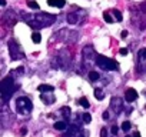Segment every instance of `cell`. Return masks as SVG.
<instances>
[{"label":"cell","mask_w":146,"mask_h":137,"mask_svg":"<svg viewBox=\"0 0 146 137\" xmlns=\"http://www.w3.org/2000/svg\"><path fill=\"white\" fill-rule=\"evenodd\" d=\"M23 19L27 22V24L36 30L43 29V27H49L54 23L56 17L53 14H47V13H37V14H23Z\"/></svg>","instance_id":"1"},{"label":"cell","mask_w":146,"mask_h":137,"mask_svg":"<svg viewBox=\"0 0 146 137\" xmlns=\"http://www.w3.org/2000/svg\"><path fill=\"white\" fill-rule=\"evenodd\" d=\"M17 84H15V79L12 77V74L9 76V77H6V79H3L2 80V84H0V93H2V100L3 101H7L10 97H12V94L17 90Z\"/></svg>","instance_id":"2"},{"label":"cell","mask_w":146,"mask_h":137,"mask_svg":"<svg viewBox=\"0 0 146 137\" xmlns=\"http://www.w3.org/2000/svg\"><path fill=\"white\" fill-rule=\"evenodd\" d=\"M96 64H98L100 68H103V70H108V72H110V70H119V64H117L115 60H112V59H109V57H105V56H98Z\"/></svg>","instance_id":"3"},{"label":"cell","mask_w":146,"mask_h":137,"mask_svg":"<svg viewBox=\"0 0 146 137\" xmlns=\"http://www.w3.org/2000/svg\"><path fill=\"white\" fill-rule=\"evenodd\" d=\"M32 109H33V103L27 97L22 96V97H19L16 100V110H17V113H20V114H29L32 111Z\"/></svg>","instance_id":"4"},{"label":"cell","mask_w":146,"mask_h":137,"mask_svg":"<svg viewBox=\"0 0 146 137\" xmlns=\"http://www.w3.org/2000/svg\"><path fill=\"white\" fill-rule=\"evenodd\" d=\"M62 137H88V131L83 130L79 124H72L67 128V133H64Z\"/></svg>","instance_id":"5"},{"label":"cell","mask_w":146,"mask_h":137,"mask_svg":"<svg viewBox=\"0 0 146 137\" xmlns=\"http://www.w3.org/2000/svg\"><path fill=\"white\" fill-rule=\"evenodd\" d=\"M9 51H10V57H12L13 60L25 59V53H23V50L20 49L19 43L15 41V40H10V41H9Z\"/></svg>","instance_id":"6"},{"label":"cell","mask_w":146,"mask_h":137,"mask_svg":"<svg viewBox=\"0 0 146 137\" xmlns=\"http://www.w3.org/2000/svg\"><path fill=\"white\" fill-rule=\"evenodd\" d=\"M110 109L115 111V114H119L123 110V101L120 97H113L110 100Z\"/></svg>","instance_id":"7"},{"label":"cell","mask_w":146,"mask_h":137,"mask_svg":"<svg viewBox=\"0 0 146 137\" xmlns=\"http://www.w3.org/2000/svg\"><path fill=\"white\" fill-rule=\"evenodd\" d=\"M66 19H67V23H69V24H79V23L83 22V19H80V13H79V12H72V13H69Z\"/></svg>","instance_id":"8"},{"label":"cell","mask_w":146,"mask_h":137,"mask_svg":"<svg viewBox=\"0 0 146 137\" xmlns=\"http://www.w3.org/2000/svg\"><path fill=\"white\" fill-rule=\"evenodd\" d=\"M83 57L86 60H92V59H98V54H96V50L92 47V46H86L83 47Z\"/></svg>","instance_id":"9"},{"label":"cell","mask_w":146,"mask_h":137,"mask_svg":"<svg viewBox=\"0 0 146 137\" xmlns=\"http://www.w3.org/2000/svg\"><path fill=\"white\" fill-rule=\"evenodd\" d=\"M125 99H126V101H129V103L135 101V100L137 99V92H136L135 89H127V90L125 92Z\"/></svg>","instance_id":"10"},{"label":"cell","mask_w":146,"mask_h":137,"mask_svg":"<svg viewBox=\"0 0 146 137\" xmlns=\"http://www.w3.org/2000/svg\"><path fill=\"white\" fill-rule=\"evenodd\" d=\"M40 99L44 101V104H53V103H54V96H53V93H42Z\"/></svg>","instance_id":"11"},{"label":"cell","mask_w":146,"mask_h":137,"mask_svg":"<svg viewBox=\"0 0 146 137\" xmlns=\"http://www.w3.org/2000/svg\"><path fill=\"white\" fill-rule=\"evenodd\" d=\"M37 90H39V92H42V93H53L54 87H53V86H50V84H40V86L37 87Z\"/></svg>","instance_id":"12"},{"label":"cell","mask_w":146,"mask_h":137,"mask_svg":"<svg viewBox=\"0 0 146 137\" xmlns=\"http://www.w3.org/2000/svg\"><path fill=\"white\" fill-rule=\"evenodd\" d=\"M53 127H54L56 130H60V131H63V130H66V128H67V124H66V121H56Z\"/></svg>","instance_id":"13"},{"label":"cell","mask_w":146,"mask_h":137,"mask_svg":"<svg viewBox=\"0 0 146 137\" xmlns=\"http://www.w3.org/2000/svg\"><path fill=\"white\" fill-rule=\"evenodd\" d=\"M95 97L98 99V100H103L105 99V93H103V90L102 89H95Z\"/></svg>","instance_id":"14"},{"label":"cell","mask_w":146,"mask_h":137,"mask_svg":"<svg viewBox=\"0 0 146 137\" xmlns=\"http://www.w3.org/2000/svg\"><path fill=\"white\" fill-rule=\"evenodd\" d=\"M89 79H90V82H98L100 79V76H99L98 72H90L89 73Z\"/></svg>","instance_id":"15"},{"label":"cell","mask_w":146,"mask_h":137,"mask_svg":"<svg viewBox=\"0 0 146 137\" xmlns=\"http://www.w3.org/2000/svg\"><path fill=\"white\" fill-rule=\"evenodd\" d=\"M79 104H80L82 107H85V109H89V107H90V103L88 101L86 97H82V99L79 100Z\"/></svg>","instance_id":"16"},{"label":"cell","mask_w":146,"mask_h":137,"mask_svg":"<svg viewBox=\"0 0 146 137\" xmlns=\"http://www.w3.org/2000/svg\"><path fill=\"white\" fill-rule=\"evenodd\" d=\"M32 40H33L35 43H40V40H42V36H40V33H39V32H35V33L32 34Z\"/></svg>","instance_id":"17"},{"label":"cell","mask_w":146,"mask_h":137,"mask_svg":"<svg viewBox=\"0 0 146 137\" xmlns=\"http://www.w3.org/2000/svg\"><path fill=\"white\" fill-rule=\"evenodd\" d=\"M27 6L33 10H37L39 9V3L37 2H33V0H27Z\"/></svg>","instance_id":"18"},{"label":"cell","mask_w":146,"mask_h":137,"mask_svg":"<svg viewBox=\"0 0 146 137\" xmlns=\"http://www.w3.org/2000/svg\"><path fill=\"white\" fill-rule=\"evenodd\" d=\"M82 120H83V123L88 124V123L92 121V116H90L89 113H83V114H82Z\"/></svg>","instance_id":"19"},{"label":"cell","mask_w":146,"mask_h":137,"mask_svg":"<svg viewBox=\"0 0 146 137\" xmlns=\"http://www.w3.org/2000/svg\"><path fill=\"white\" fill-rule=\"evenodd\" d=\"M130 128H132V124H130L129 121H123V123H122V130H123L125 133H127Z\"/></svg>","instance_id":"20"},{"label":"cell","mask_w":146,"mask_h":137,"mask_svg":"<svg viewBox=\"0 0 146 137\" xmlns=\"http://www.w3.org/2000/svg\"><path fill=\"white\" fill-rule=\"evenodd\" d=\"M60 113H62L63 116L69 117V116H70V109H69V107H62V109H60Z\"/></svg>","instance_id":"21"},{"label":"cell","mask_w":146,"mask_h":137,"mask_svg":"<svg viewBox=\"0 0 146 137\" xmlns=\"http://www.w3.org/2000/svg\"><path fill=\"white\" fill-rule=\"evenodd\" d=\"M103 19L106 20V23H113V19H112V17H110V14H109V13H106V12L103 13Z\"/></svg>","instance_id":"22"},{"label":"cell","mask_w":146,"mask_h":137,"mask_svg":"<svg viewBox=\"0 0 146 137\" xmlns=\"http://www.w3.org/2000/svg\"><path fill=\"white\" fill-rule=\"evenodd\" d=\"M139 57L142 60H146V49H140L139 50Z\"/></svg>","instance_id":"23"},{"label":"cell","mask_w":146,"mask_h":137,"mask_svg":"<svg viewBox=\"0 0 146 137\" xmlns=\"http://www.w3.org/2000/svg\"><path fill=\"white\" fill-rule=\"evenodd\" d=\"M113 13H115V17H116V20H117V22H122V19H123V17H122V13H120L119 10H115Z\"/></svg>","instance_id":"24"},{"label":"cell","mask_w":146,"mask_h":137,"mask_svg":"<svg viewBox=\"0 0 146 137\" xmlns=\"http://www.w3.org/2000/svg\"><path fill=\"white\" fill-rule=\"evenodd\" d=\"M64 5H66V0H56V6H57L59 9H62Z\"/></svg>","instance_id":"25"},{"label":"cell","mask_w":146,"mask_h":137,"mask_svg":"<svg viewBox=\"0 0 146 137\" xmlns=\"http://www.w3.org/2000/svg\"><path fill=\"white\" fill-rule=\"evenodd\" d=\"M100 137H108V130H106L105 127L100 130Z\"/></svg>","instance_id":"26"},{"label":"cell","mask_w":146,"mask_h":137,"mask_svg":"<svg viewBox=\"0 0 146 137\" xmlns=\"http://www.w3.org/2000/svg\"><path fill=\"white\" fill-rule=\"evenodd\" d=\"M119 53H120V54H123V56H125V54H127V53H129V50H127V49H125V47H123V49H120V50H119Z\"/></svg>","instance_id":"27"},{"label":"cell","mask_w":146,"mask_h":137,"mask_svg":"<svg viewBox=\"0 0 146 137\" xmlns=\"http://www.w3.org/2000/svg\"><path fill=\"white\" fill-rule=\"evenodd\" d=\"M47 5L49 6H56V0H47Z\"/></svg>","instance_id":"28"},{"label":"cell","mask_w":146,"mask_h":137,"mask_svg":"<svg viewBox=\"0 0 146 137\" xmlns=\"http://www.w3.org/2000/svg\"><path fill=\"white\" fill-rule=\"evenodd\" d=\"M127 34H129V33H127L126 30H123V32H122V34H120V37H122V39H126V37H127Z\"/></svg>","instance_id":"29"},{"label":"cell","mask_w":146,"mask_h":137,"mask_svg":"<svg viewBox=\"0 0 146 137\" xmlns=\"http://www.w3.org/2000/svg\"><path fill=\"white\" fill-rule=\"evenodd\" d=\"M102 116H103V119H105V120H109V111H105Z\"/></svg>","instance_id":"30"},{"label":"cell","mask_w":146,"mask_h":137,"mask_svg":"<svg viewBox=\"0 0 146 137\" xmlns=\"http://www.w3.org/2000/svg\"><path fill=\"white\" fill-rule=\"evenodd\" d=\"M112 133L113 134H117V127L116 126H112Z\"/></svg>","instance_id":"31"},{"label":"cell","mask_w":146,"mask_h":137,"mask_svg":"<svg viewBox=\"0 0 146 137\" xmlns=\"http://www.w3.org/2000/svg\"><path fill=\"white\" fill-rule=\"evenodd\" d=\"M0 5H2V6H6V0H0Z\"/></svg>","instance_id":"32"},{"label":"cell","mask_w":146,"mask_h":137,"mask_svg":"<svg viewBox=\"0 0 146 137\" xmlns=\"http://www.w3.org/2000/svg\"><path fill=\"white\" fill-rule=\"evenodd\" d=\"M20 133H22V134H26V133H27V130H26V128H22V130H20Z\"/></svg>","instance_id":"33"},{"label":"cell","mask_w":146,"mask_h":137,"mask_svg":"<svg viewBox=\"0 0 146 137\" xmlns=\"http://www.w3.org/2000/svg\"><path fill=\"white\" fill-rule=\"evenodd\" d=\"M133 137H140V134H139V131H136V133L133 134Z\"/></svg>","instance_id":"34"},{"label":"cell","mask_w":146,"mask_h":137,"mask_svg":"<svg viewBox=\"0 0 146 137\" xmlns=\"http://www.w3.org/2000/svg\"><path fill=\"white\" fill-rule=\"evenodd\" d=\"M126 137H130V136H126Z\"/></svg>","instance_id":"35"}]
</instances>
